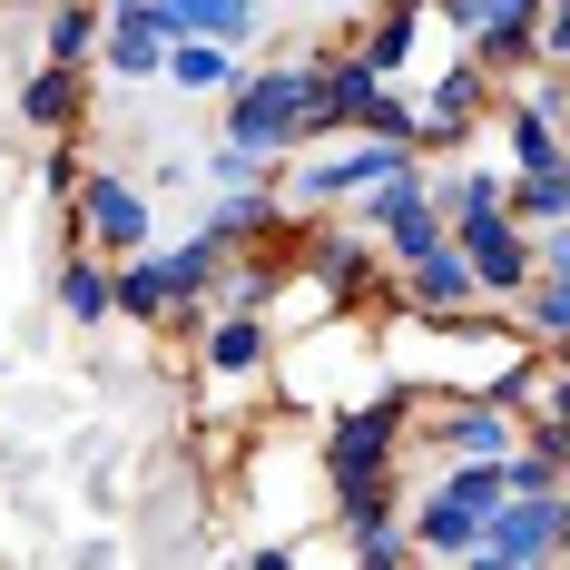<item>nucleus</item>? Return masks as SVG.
Listing matches in <instances>:
<instances>
[{
	"label": "nucleus",
	"instance_id": "obj_1",
	"mask_svg": "<svg viewBox=\"0 0 570 570\" xmlns=\"http://www.w3.org/2000/svg\"><path fill=\"white\" fill-rule=\"evenodd\" d=\"M512 482H502V462H453L423 502H413V561H472L482 551V521H492V502H502Z\"/></svg>",
	"mask_w": 570,
	"mask_h": 570
},
{
	"label": "nucleus",
	"instance_id": "obj_2",
	"mask_svg": "<svg viewBox=\"0 0 570 570\" xmlns=\"http://www.w3.org/2000/svg\"><path fill=\"white\" fill-rule=\"evenodd\" d=\"M227 138L266 148V158L305 148L315 138V69H236L227 79Z\"/></svg>",
	"mask_w": 570,
	"mask_h": 570
},
{
	"label": "nucleus",
	"instance_id": "obj_3",
	"mask_svg": "<svg viewBox=\"0 0 570 570\" xmlns=\"http://www.w3.org/2000/svg\"><path fill=\"white\" fill-rule=\"evenodd\" d=\"M472 561H492V570L570 561V482L561 492H502L492 521H482V551H472Z\"/></svg>",
	"mask_w": 570,
	"mask_h": 570
},
{
	"label": "nucleus",
	"instance_id": "obj_4",
	"mask_svg": "<svg viewBox=\"0 0 570 570\" xmlns=\"http://www.w3.org/2000/svg\"><path fill=\"white\" fill-rule=\"evenodd\" d=\"M403 423H413V394H384L364 403V413H344L335 433H325V472H335V492H354V482H394L403 472Z\"/></svg>",
	"mask_w": 570,
	"mask_h": 570
},
{
	"label": "nucleus",
	"instance_id": "obj_5",
	"mask_svg": "<svg viewBox=\"0 0 570 570\" xmlns=\"http://www.w3.org/2000/svg\"><path fill=\"white\" fill-rule=\"evenodd\" d=\"M394 158H403V138H374V128H354L344 148H315V158H305V168L285 177L276 197L295 207V217H325L335 197H364V187H374V177L394 168Z\"/></svg>",
	"mask_w": 570,
	"mask_h": 570
},
{
	"label": "nucleus",
	"instance_id": "obj_6",
	"mask_svg": "<svg viewBox=\"0 0 570 570\" xmlns=\"http://www.w3.org/2000/svg\"><path fill=\"white\" fill-rule=\"evenodd\" d=\"M423 443L453 453V462H502L521 443V403L512 394H443L423 413Z\"/></svg>",
	"mask_w": 570,
	"mask_h": 570
},
{
	"label": "nucleus",
	"instance_id": "obj_7",
	"mask_svg": "<svg viewBox=\"0 0 570 570\" xmlns=\"http://www.w3.org/2000/svg\"><path fill=\"white\" fill-rule=\"evenodd\" d=\"M453 246H462V266H472V285H482V305H512L521 285L541 276V236L521 227L512 207L482 217V227H453Z\"/></svg>",
	"mask_w": 570,
	"mask_h": 570
},
{
	"label": "nucleus",
	"instance_id": "obj_8",
	"mask_svg": "<svg viewBox=\"0 0 570 570\" xmlns=\"http://www.w3.org/2000/svg\"><path fill=\"white\" fill-rule=\"evenodd\" d=\"M79 236H89V246H109V256H138V246L158 236V217H148V187H128V177L89 168V177H79Z\"/></svg>",
	"mask_w": 570,
	"mask_h": 570
},
{
	"label": "nucleus",
	"instance_id": "obj_9",
	"mask_svg": "<svg viewBox=\"0 0 570 570\" xmlns=\"http://www.w3.org/2000/svg\"><path fill=\"white\" fill-rule=\"evenodd\" d=\"M177 50V10L168 0H138V10H109V30H99V59H109L118 79H158Z\"/></svg>",
	"mask_w": 570,
	"mask_h": 570
},
{
	"label": "nucleus",
	"instance_id": "obj_10",
	"mask_svg": "<svg viewBox=\"0 0 570 570\" xmlns=\"http://www.w3.org/2000/svg\"><path fill=\"white\" fill-rule=\"evenodd\" d=\"M394 276H403V305H413V315H443V325H472V305H482V285H472V266H462L453 236H443L433 256L394 266Z\"/></svg>",
	"mask_w": 570,
	"mask_h": 570
},
{
	"label": "nucleus",
	"instance_id": "obj_11",
	"mask_svg": "<svg viewBox=\"0 0 570 570\" xmlns=\"http://www.w3.org/2000/svg\"><path fill=\"white\" fill-rule=\"evenodd\" d=\"M266 354H276L266 325H256L246 305H217V325H207V374H217V384H256V374H266Z\"/></svg>",
	"mask_w": 570,
	"mask_h": 570
},
{
	"label": "nucleus",
	"instance_id": "obj_12",
	"mask_svg": "<svg viewBox=\"0 0 570 570\" xmlns=\"http://www.w3.org/2000/svg\"><path fill=\"white\" fill-rule=\"evenodd\" d=\"M433 207H443V227H482V217L512 207V177H492V168H433Z\"/></svg>",
	"mask_w": 570,
	"mask_h": 570
},
{
	"label": "nucleus",
	"instance_id": "obj_13",
	"mask_svg": "<svg viewBox=\"0 0 570 570\" xmlns=\"http://www.w3.org/2000/svg\"><path fill=\"white\" fill-rule=\"evenodd\" d=\"M374 246H384V256H394V266H413V256H433V246H443V207H433V187H423V197H403V207H384V217H374Z\"/></svg>",
	"mask_w": 570,
	"mask_h": 570
},
{
	"label": "nucleus",
	"instance_id": "obj_14",
	"mask_svg": "<svg viewBox=\"0 0 570 570\" xmlns=\"http://www.w3.org/2000/svg\"><path fill=\"white\" fill-rule=\"evenodd\" d=\"M109 305L128 315V325H168V315H177V285L158 276V256L138 246L128 266H109Z\"/></svg>",
	"mask_w": 570,
	"mask_h": 570
},
{
	"label": "nucleus",
	"instance_id": "obj_15",
	"mask_svg": "<svg viewBox=\"0 0 570 570\" xmlns=\"http://www.w3.org/2000/svg\"><path fill=\"white\" fill-rule=\"evenodd\" d=\"M20 118H30V128H50V138H69V128H79V69L40 59V69L20 79Z\"/></svg>",
	"mask_w": 570,
	"mask_h": 570
},
{
	"label": "nucleus",
	"instance_id": "obj_16",
	"mask_svg": "<svg viewBox=\"0 0 570 570\" xmlns=\"http://www.w3.org/2000/svg\"><path fill=\"white\" fill-rule=\"evenodd\" d=\"M236 40H207V30H177V50H168V79L177 89H197V99H217V89H227L236 79Z\"/></svg>",
	"mask_w": 570,
	"mask_h": 570
},
{
	"label": "nucleus",
	"instance_id": "obj_17",
	"mask_svg": "<svg viewBox=\"0 0 570 570\" xmlns=\"http://www.w3.org/2000/svg\"><path fill=\"white\" fill-rule=\"evenodd\" d=\"M99 30H109V0H59L50 30H40V50H50L59 69H89V59H99Z\"/></svg>",
	"mask_w": 570,
	"mask_h": 570
},
{
	"label": "nucleus",
	"instance_id": "obj_18",
	"mask_svg": "<svg viewBox=\"0 0 570 570\" xmlns=\"http://www.w3.org/2000/svg\"><path fill=\"white\" fill-rule=\"evenodd\" d=\"M413 30H423V0H384V10H374V20H364V30H344V40H354V50L374 59V69H384V79H394L403 59H413Z\"/></svg>",
	"mask_w": 570,
	"mask_h": 570
},
{
	"label": "nucleus",
	"instance_id": "obj_19",
	"mask_svg": "<svg viewBox=\"0 0 570 570\" xmlns=\"http://www.w3.org/2000/svg\"><path fill=\"white\" fill-rule=\"evenodd\" d=\"M305 256H315V276H325V305H354V295L374 285V246H354V236H305Z\"/></svg>",
	"mask_w": 570,
	"mask_h": 570
},
{
	"label": "nucleus",
	"instance_id": "obj_20",
	"mask_svg": "<svg viewBox=\"0 0 570 570\" xmlns=\"http://www.w3.org/2000/svg\"><path fill=\"white\" fill-rule=\"evenodd\" d=\"M276 197H266V187H217V207H207V236H217V246H246V236H276Z\"/></svg>",
	"mask_w": 570,
	"mask_h": 570
},
{
	"label": "nucleus",
	"instance_id": "obj_21",
	"mask_svg": "<svg viewBox=\"0 0 570 570\" xmlns=\"http://www.w3.org/2000/svg\"><path fill=\"white\" fill-rule=\"evenodd\" d=\"M512 217H521V227L570 217V158H551V168H512Z\"/></svg>",
	"mask_w": 570,
	"mask_h": 570
},
{
	"label": "nucleus",
	"instance_id": "obj_22",
	"mask_svg": "<svg viewBox=\"0 0 570 570\" xmlns=\"http://www.w3.org/2000/svg\"><path fill=\"white\" fill-rule=\"evenodd\" d=\"M512 305H521V325H531L541 344H551V335H570V266H541V276L521 285Z\"/></svg>",
	"mask_w": 570,
	"mask_h": 570
},
{
	"label": "nucleus",
	"instance_id": "obj_23",
	"mask_svg": "<svg viewBox=\"0 0 570 570\" xmlns=\"http://www.w3.org/2000/svg\"><path fill=\"white\" fill-rule=\"evenodd\" d=\"M177 10V30H207V40H256V0H168Z\"/></svg>",
	"mask_w": 570,
	"mask_h": 570
},
{
	"label": "nucleus",
	"instance_id": "obj_24",
	"mask_svg": "<svg viewBox=\"0 0 570 570\" xmlns=\"http://www.w3.org/2000/svg\"><path fill=\"white\" fill-rule=\"evenodd\" d=\"M59 315H79V325L118 315V305H109V266H99V256H69V266H59Z\"/></svg>",
	"mask_w": 570,
	"mask_h": 570
},
{
	"label": "nucleus",
	"instance_id": "obj_25",
	"mask_svg": "<svg viewBox=\"0 0 570 570\" xmlns=\"http://www.w3.org/2000/svg\"><path fill=\"white\" fill-rule=\"evenodd\" d=\"M354 561H413V531H403V521H364V531H354Z\"/></svg>",
	"mask_w": 570,
	"mask_h": 570
},
{
	"label": "nucleus",
	"instance_id": "obj_26",
	"mask_svg": "<svg viewBox=\"0 0 570 570\" xmlns=\"http://www.w3.org/2000/svg\"><path fill=\"white\" fill-rule=\"evenodd\" d=\"M40 187H50V197H59V187H79V158H69V148H50V158H40Z\"/></svg>",
	"mask_w": 570,
	"mask_h": 570
},
{
	"label": "nucleus",
	"instance_id": "obj_27",
	"mask_svg": "<svg viewBox=\"0 0 570 570\" xmlns=\"http://www.w3.org/2000/svg\"><path fill=\"white\" fill-rule=\"evenodd\" d=\"M551 374H570V335H551Z\"/></svg>",
	"mask_w": 570,
	"mask_h": 570
},
{
	"label": "nucleus",
	"instance_id": "obj_28",
	"mask_svg": "<svg viewBox=\"0 0 570 570\" xmlns=\"http://www.w3.org/2000/svg\"><path fill=\"white\" fill-rule=\"evenodd\" d=\"M561 158H570V118H561Z\"/></svg>",
	"mask_w": 570,
	"mask_h": 570
},
{
	"label": "nucleus",
	"instance_id": "obj_29",
	"mask_svg": "<svg viewBox=\"0 0 570 570\" xmlns=\"http://www.w3.org/2000/svg\"><path fill=\"white\" fill-rule=\"evenodd\" d=\"M109 10H138V0H109Z\"/></svg>",
	"mask_w": 570,
	"mask_h": 570
}]
</instances>
